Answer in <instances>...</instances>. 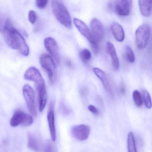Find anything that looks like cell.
I'll use <instances>...</instances> for the list:
<instances>
[{
    "instance_id": "15",
    "label": "cell",
    "mask_w": 152,
    "mask_h": 152,
    "mask_svg": "<svg viewBox=\"0 0 152 152\" xmlns=\"http://www.w3.org/2000/svg\"><path fill=\"white\" fill-rule=\"evenodd\" d=\"M94 74L102 83L104 87L109 94L113 95L111 85L109 81V78L104 71L98 68H94L93 69Z\"/></svg>"
},
{
    "instance_id": "29",
    "label": "cell",
    "mask_w": 152,
    "mask_h": 152,
    "mask_svg": "<svg viewBox=\"0 0 152 152\" xmlns=\"http://www.w3.org/2000/svg\"><path fill=\"white\" fill-rule=\"evenodd\" d=\"M88 109L89 111L91 112L94 115H96V116L99 115V110H98L97 108L95 106H94V105H92V104H90L88 107Z\"/></svg>"
},
{
    "instance_id": "30",
    "label": "cell",
    "mask_w": 152,
    "mask_h": 152,
    "mask_svg": "<svg viewBox=\"0 0 152 152\" xmlns=\"http://www.w3.org/2000/svg\"><path fill=\"white\" fill-rule=\"evenodd\" d=\"M44 152H53L52 145L50 143H47L45 148Z\"/></svg>"
},
{
    "instance_id": "21",
    "label": "cell",
    "mask_w": 152,
    "mask_h": 152,
    "mask_svg": "<svg viewBox=\"0 0 152 152\" xmlns=\"http://www.w3.org/2000/svg\"><path fill=\"white\" fill-rule=\"evenodd\" d=\"M80 59L84 63H86L91 58V53L90 51L87 49H84L81 50L79 53Z\"/></svg>"
},
{
    "instance_id": "28",
    "label": "cell",
    "mask_w": 152,
    "mask_h": 152,
    "mask_svg": "<svg viewBox=\"0 0 152 152\" xmlns=\"http://www.w3.org/2000/svg\"><path fill=\"white\" fill-rule=\"evenodd\" d=\"M90 44L94 53L95 54H97L99 51V45H98L99 42L96 41H95L90 43Z\"/></svg>"
},
{
    "instance_id": "2",
    "label": "cell",
    "mask_w": 152,
    "mask_h": 152,
    "mask_svg": "<svg viewBox=\"0 0 152 152\" xmlns=\"http://www.w3.org/2000/svg\"><path fill=\"white\" fill-rule=\"evenodd\" d=\"M51 8L56 19L61 25L68 28H72L71 17L66 7L61 0H52Z\"/></svg>"
},
{
    "instance_id": "32",
    "label": "cell",
    "mask_w": 152,
    "mask_h": 152,
    "mask_svg": "<svg viewBox=\"0 0 152 152\" xmlns=\"http://www.w3.org/2000/svg\"><path fill=\"white\" fill-rule=\"evenodd\" d=\"M120 92L122 94H125V92H126V88H125V85H124L123 83H121V85L120 86Z\"/></svg>"
},
{
    "instance_id": "25",
    "label": "cell",
    "mask_w": 152,
    "mask_h": 152,
    "mask_svg": "<svg viewBox=\"0 0 152 152\" xmlns=\"http://www.w3.org/2000/svg\"><path fill=\"white\" fill-rule=\"evenodd\" d=\"M37 18L36 12L34 10H30L28 12V19L29 22L32 24L35 23Z\"/></svg>"
},
{
    "instance_id": "13",
    "label": "cell",
    "mask_w": 152,
    "mask_h": 152,
    "mask_svg": "<svg viewBox=\"0 0 152 152\" xmlns=\"http://www.w3.org/2000/svg\"><path fill=\"white\" fill-rule=\"evenodd\" d=\"M74 23L80 33L88 40L89 43L94 41H97L93 37L91 31L83 21L77 18H75L74 19Z\"/></svg>"
},
{
    "instance_id": "26",
    "label": "cell",
    "mask_w": 152,
    "mask_h": 152,
    "mask_svg": "<svg viewBox=\"0 0 152 152\" xmlns=\"http://www.w3.org/2000/svg\"><path fill=\"white\" fill-rule=\"evenodd\" d=\"M49 0H36V4L37 8L43 9L46 7Z\"/></svg>"
},
{
    "instance_id": "19",
    "label": "cell",
    "mask_w": 152,
    "mask_h": 152,
    "mask_svg": "<svg viewBox=\"0 0 152 152\" xmlns=\"http://www.w3.org/2000/svg\"><path fill=\"white\" fill-rule=\"evenodd\" d=\"M127 147L129 152H137L134 136L132 132L128 135Z\"/></svg>"
},
{
    "instance_id": "18",
    "label": "cell",
    "mask_w": 152,
    "mask_h": 152,
    "mask_svg": "<svg viewBox=\"0 0 152 152\" xmlns=\"http://www.w3.org/2000/svg\"><path fill=\"white\" fill-rule=\"evenodd\" d=\"M111 29L113 36L118 42H122L125 39V32L121 25L117 22L113 23L111 26Z\"/></svg>"
},
{
    "instance_id": "5",
    "label": "cell",
    "mask_w": 152,
    "mask_h": 152,
    "mask_svg": "<svg viewBox=\"0 0 152 152\" xmlns=\"http://www.w3.org/2000/svg\"><path fill=\"white\" fill-rule=\"evenodd\" d=\"M33 123V118L31 115L21 110H17L10 121L11 126L15 127L20 125L28 126Z\"/></svg>"
},
{
    "instance_id": "16",
    "label": "cell",
    "mask_w": 152,
    "mask_h": 152,
    "mask_svg": "<svg viewBox=\"0 0 152 152\" xmlns=\"http://www.w3.org/2000/svg\"><path fill=\"white\" fill-rule=\"evenodd\" d=\"M106 51L111 59L113 69L116 71H118L120 68L119 60L117 55L115 47L110 42H107L106 44Z\"/></svg>"
},
{
    "instance_id": "9",
    "label": "cell",
    "mask_w": 152,
    "mask_h": 152,
    "mask_svg": "<svg viewBox=\"0 0 152 152\" xmlns=\"http://www.w3.org/2000/svg\"><path fill=\"white\" fill-rule=\"evenodd\" d=\"M90 132L89 126L84 124L76 125L71 129V134L73 136L80 141H84L87 139Z\"/></svg>"
},
{
    "instance_id": "3",
    "label": "cell",
    "mask_w": 152,
    "mask_h": 152,
    "mask_svg": "<svg viewBox=\"0 0 152 152\" xmlns=\"http://www.w3.org/2000/svg\"><path fill=\"white\" fill-rule=\"evenodd\" d=\"M151 30L149 26L145 24L142 25L137 29L135 33L136 44L137 48H145L149 42Z\"/></svg>"
},
{
    "instance_id": "17",
    "label": "cell",
    "mask_w": 152,
    "mask_h": 152,
    "mask_svg": "<svg viewBox=\"0 0 152 152\" xmlns=\"http://www.w3.org/2000/svg\"><path fill=\"white\" fill-rule=\"evenodd\" d=\"M139 9L142 15L149 17L152 14V0H138Z\"/></svg>"
},
{
    "instance_id": "27",
    "label": "cell",
    "mask_w": 152,
    "mask_h": 152,
    "mask_svg": "<svg viewBox=\"0 0 152 152\" xmlns=\"http://www.w3.org/2000/svg\"><path fill=\"white\" fill-rule=\"evenodd\" d=\"M7 20L4 16L0 15V33H3Z\"/></svg>"
},
{
    "instance_id": "34",
    "label": "cell",
    "mask_w": 152,
    "mask_h": 152,
    "mask_svg": "<svg viewBox=\"0 0 152 152\" xmlns=\"http://www.w3.org/2000/svg\"><path fill=\"white\" fill-rule=\"evenodd\" d=\"M129 1H130V2L132 3V0H129Z\"/></svg>"
},
{
    "instance_id": "12",
    "label": "cell",
    "mask_w": 152,
    "mask_h": 152,
    "mask_svg": "<svg viewBox=\"0 0 152 152\" xmlns=\"http://www.w3.org/2000/svg\"><path fill=\"white\" fill-rule=\"evenodd\" d=\"M54 104L53 102H51L47 114V120L49 124L51 138L53 142L56 140V131L55 125V116H54Z\"/></svg>"
},
{
    "instance_id": "4",
    "label": "cell",
    "mask_w": 152,
    "mask_h": 152,
    "mask_svg": "<svg viewBox=\"0 0 152 152\" xmlns=\"http://www.w3.org/2000/svg\"><path fill=\"white\" fill-rule=\"evenodd\" d=\"M40 62L42 67L47 72L51 84H53L56 70V66L53 58L46 53H43L40 56Z\"/></svg>"
},
{
    "instance_id": "10",
    "label": "cell",
    "mask_w": 152,
    "mask_h": 152,
    "mask_svg": "<svg viewBox=\"0 0 152 152\" xmlns=\"http://www.w3.org/2000/svg\"><path fill=\"white\" fill-rule=\"evenodd\" d=\"M91 33L95 39L100 42L104 38V30L102 22L96 18H93L90 22Z\"/></svg>"
},
{
    "instance_id": "1",
    "label": "cell",
    "mask_w": 152,
    "mask_h": 152,
    "mask_svg": "<svg viewBox=\"0 0 152 152\" xmlns=\"http://www.w3.org/2000/svg\"><path fill=\"white\" fill-rule=\"evenodd\" d=\"M5 42L12 49L17 50L23 56L29 55V50L21 34L13 27L11 21L7 19L3 32Z\"/></svg>"
},
{
    "instance_id": "31",
    "label": "cell",
    "mask_w": 152,
    "mask_h": 152,
    "mask_svg": "<svg viewBox=\"0 0 152 152\" xmlns=\"http://www.w3.org/2000/svg\"><path fill=\"white\" fill-rule=\"evenodd\" d=\"M88 94V90L86 88H83L80 90V94L83 97L86 96Z\"/></svg>"
},
{
    "instance_id": "6",
    "label": "cell",
    "mask_w": 152,
    "mask_h": 152,
    "mask_svg": "<svg viewBox=\"0 0 152 152\" xmlns=\"http://www.w3.org/2000/svg\"><path fill=\"white\" fill-rule=\"evenodd\" d=\"M23 94L27 106L31 114L34 116L37 115L35 104V94L33 88L28 84L23 87Z\"/></svg>"
},
{
    "instance_id": "22",
    "label": "cell",
    "mask_w": 152,
    "mask_h": 152,
    "mask_svg": "<svg viewBox=\"0 0 152 152\" xmlns=\"http://www.w3.org/2000/svg\"><path fill=\"white\" fill-rule=\"evenodd\" d=\"M142 96L145 106L148 109H151L152 107L151 98L149 92L145 89L142 90Z\"/></svg>"
},
{
    "instance_id": "33",
    "label": "cell",
    "mask_w": 152,
    "mask_h": 152,
    "mask_svg": "<svg viewBox=\"0 0 152 152\" xmlns=\"http://www.w3.org/2000/svg\"><path fill=\"white\" fill-rule=\"evenodd\" d=\"M66 65L68 66L69 67V68H72L73 67L72 62L70 61L67 60L66 61Z\"/></svg>"
},
{
    "instance_id": "14",
    "label": "cell",
    "mask_w": 152,
    "mask_h": 152,
    "mask_svg": "<svg viewBox=\"0 0 152 152\" xmlns=\"http://www.w3.org/2000/svg\"><path fill=\"white\" fill-rule=\"evenodd\" d=\"M24 77L26 80L34 81L35 84L45 82L40 71L34 67H30L28 69L24 74Z\"/></svg>"
},
{
    "instance_id": "24",
    "label": "cell",
    "mask_w": 152,
    "mask_h": 152,
    "mask_svg": "<svg viewBox=\"0 0 152 152\" xmlns=\"http://www.w3.org/2000/svg\"><path fill=\"white\" fill-rule=\"evenodd\" d=\"M133 97L136 105L138 107L142 106V99L141 94L138 90H135L133 92Z\"/></svg>"
},
{
    "instance_id": "8",
    "label": "cell",
    "mask_w": 152,
    "mask_h": 152,
    "mask_svg": "<svg viewBox=\"0 0 152 152\" xmlns=\"http://www.w3.org/2000/svg\"><path fill=\"white\" fill-rule=\"evenodd\" d=\"M131 5L129 0H113V11L119 16H127L130 14Z\"/></svg>"
},
{
    "instance_id": "20",
    "label": "cell",
    "mask_w": 152,
    "mask_h": 152,
    "mask_svg": "<svg viewBox=\"0 0 152 152\" xmlns=\"http://www.w3.org/2000/svg\"><path fill=\"white\" fill-rule=\"evenodd\" d=\"M28 146L31 150L35 151H39V146L38 142L34 136L31 134L28 135Z\"/></svg>"
},
{
    "instance_id": "23",
    "label": "cell",
    "mask_w": 152,
    "mask_h": 152,
    "mask_svg": "<svg viewBox=\"0 0 152 152\" xmlns=\"http://www.w3.org/2000/svg\"><path fill=\"white\" fill-rule=\"evenodd\" d=\"M126 55L127 59L130 63H133L135 61L134 53L131 47L127 46L126 48Z\"/></svg>"
},
{
    "instance_id": "7",
    "label": "cell",
    "mask_w": 152,
    "mask_h": 152,
    "mask_svg": "<svg viewBox=\"0 0 152 152\" xmlns=\"http://www.w3.org/2000/svg\"><path fill=\"white\" fill-rule=\"evenodd\" d=\"M44 45L47 51L50 54L52 58L58 64L60 61V55L58 46L55 39L51 37H48L45 39Z\"/></svg>"
},
{
    "instance_id": "11",
    "label": "cell",
    "mask_w": 152,
    "mask_h": 152,
    "mask_svg": "<svg viewBox=\"0 0 152 152\" xmlns=\"http://www.w3.org/2000/svg\"><path fill=\"white\" fill-rule=\"evenodd\" d=\"M35 84L38 94L39 110L40 112H42L45 108L47 101V94L45 82Z\"/></svg>"
}]
</instances>
